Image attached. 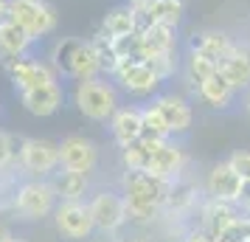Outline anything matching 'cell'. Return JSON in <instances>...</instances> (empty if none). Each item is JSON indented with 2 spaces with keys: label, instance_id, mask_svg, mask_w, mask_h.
Wrapping results in <instances>:
<instances>
[{
  "label": "cell",
  "instance_id": "22",
  "mask_svg": "<svg viewBox=\"0 0 250 242\" xmlns=\"http://www.w3.org/2000/svg\"><path fill=\"white\" fill-rule=\"evenodd\" d=\"M236 93H239L236 88L216 70L211 79H205L203 85L197 88V99H200L203 104H208V107H214V110H225V107L233 104Z\"/></svg>",
  "mask_w": 250,
  "mask_h": 242
},
{
  "label": "cell",
  "instance_id": "36",
  "mask_svg": "<svg viewBox=\"0 0 250 242\" xmlns=\"http://www.w3.org/2000/svg\"><path fill=\"white\" fill-rule=\"evenodd\" d=\"M186 242H214V237H211L208 231H194V234H188Z\"/></svg>",
  "mask_w": 250,
  "mask_h": 242
},
{
  "label": "cell",
  "instance_id": "29",
  "mask_svg": "<svg viewBox=\"0 0 250 242\" xmlns=\"http://www.w3.org/2000/svg\"><path fill=\"white\" fill-rule=\"evenodd\" d=\"M141 138L152 141V144L171 138L169 124H166V121H163V115L155 110V104H146V107H144V127H141Z\"/></svg>",
  "mask_w": 250,
  "mask_h": 242
},
{
  "label": "cell",
  "instance_id": "9",
  "mask_svg": "<svg viewBox=\"0 0 250 242\" xmlns=\"http://www.w3.org/2000/svg\"><path fill=\"white\" fill-rule=\"evenodd\" d=\"M54 220H57L59 234L68 237V240H82V237H87V234L96 228V225H93L90 206H82L79 200H65V203L54 211Z\"/></svg>",
  "mask_w": 250,
  "mask_h": 242
},
{
  "label": "cell",
  "instance_id": "23",
  "mask_svg": "<svg viewBox=\"0 0 250 242\" xmlns=\"http://www.w3.org/2000/svg\"><path fill=\"white\" fill-rule=\"evenodd\" d=\"M96 76H104V65H102V59H99V54H96V48L87 40H82V45L76 48V57L70 62L68 79L84 82V79H96Z\"/></svg>",
  "mask_w": 250,
  "mask_h": 242
},
{
  "label": "cell",
  "instance_id": "31",
  "mask_svg": "<svg viewBox=\"0 0 250 242\" xmlns=\"http://www.w3.org/2000/svg\"><path fill=\"white\" fill-rule=\"evenodd\" d=\"M146 62H149V68L155 70L163 82L171 79V76L180 70V57H177V51H171V54H160V57H152V59H146Z\"/></svg>",
  "mask_w": 250,
  "mask_h": 242
},
{
  "label": "cell",
  "instance_id": "27",
  "mask_svg": "<svg viewBox=\"0 0 250 242\" xmlns=\"http://www.w3.org/2000/svg\"><path fill=\"white\" fill-rule=\"evenodd\" d=\"M79 45H82L79 37H59L57 43L51 45L48 62L54 65V70H57L59 76H68L70 62H73V57H76V48H79Z\"/></svg>",
  "mask_w": 250,
  "mask_h": 242
},
{
  "label": "cell",
  "instance_id": "3",
  "mask_svg": "<svg viewBox=\"0 0 250 242\" xmlns=\"http://www.w3.org/2000/svg\"><path fill=\"white\" fill-rule=\"evenodd\" d=\"M110 76H113L115 88H121L124 93L135 96V99L158 96L160 85H163V79H160L152 68H149L146 59H141V57L118 59V65H115V70L110 73Z\"/></svg>",
  "mask_w": 250,
  "mask_h": 242
},
{
  "label": "cell",
  "instance_id": "14",
  "mask_svg": "<svg viewBox=\"0 0 250 242\" xmlns=\"http://www.w3.org/2000/svg\"><path fill=\"white\" fill-rule=\"evenodd\" d=\"M180 45V37L174 25H160V23H144L141 25V57L152 59L160 54H171Z\"/></svg>",
  "mask_w": 250,
  "mask_h": 242
},
{
  "label": "cell",
  "instance_id": "2",
  "mask_svg": "<svg viewBox=\"0 0 250 242\" xmlns=\"http://www.w3.org/2000/svg\"><path fill=\"white\" fill-rule=\"evenodd\" d=\"M6 17L14 20L23 31H28L37 43L45 40V37H51L59 25L57 6L48 3V0H9Z\"/></svg>",
  "mask_w": 250,
  "mask_h": 242
},
{
  "label": "cell",
  "instance_id": "13",
  "mask_svg": "<svg viewBox=\"0 0 250 242\" xmlns=\"http://www.w3.org/2000/svg\"><path fill=\"white\" fill-rule=\"evenodd\" d=\"M152 104H155V110L163 115V121L169 124L171 135L186 132V130L191 127L194 110H191V104L186 102L183 96H177V93H158V96L152 99Z\"/></svg>",
  "mask_w": 250,
  "mask_h": 242
},
{
  "label": "cell",
  "instance_id": "16",
  "mask_svg": "<svg viewBox=\"0 0 250 242\" xmlns=\"http://www.w3.org/2000/svg\"><path fill=\"white\" fill-rule=\"evenodd\" d=\"M233 43L236 40L228 34V31H222V28H200V31H194L188 37V51H197V54L214 59L216 65H219L230 54Z\"/></svg>",
  "mask_w": 250,
  "mask_h": 242
},
{
  "label": "cell",
  "instance_id": "1",
  "mask_svg": "<svg viewBox=\"0 0 250 242\" xmlns=\"http://www.w3.org/2000/svg\"><path fill=\"white\" fill-rule=\"evenodd\" d=\"M73 104L84 118H90L96 124H107L121 107L118 102V88L115 82H107V76H96V79L76 82L73 88Z\"/></svg>",
  "mask_w": 250,
  "mask_h": 242
},
{
  "label": "cell",
  "instance_id": "5",
  "mask_svg": "<svg viewBox=\"0 0 250 242\" xmlns=\"http://www.w3.org/2000/svg\"><path fill=\"white\" fill-rule=\"evenodd\" d=\"M9 79H12L14 90H31V88H40V85H51V82H59V73L54 70V65L48 59H37V57H23L14 59L9 65H3Z\"/></svg>",
  "mask_w": 250,
  "mask_h": 242
},
{
  "label": "cell",
  "instance_id": "15",
  "mask_svg": "<svg viewBox=\"0 0 250 242\" xmlns=\"http://www.w3.org/2000/svg\"><path fill=\"white\" fill-rule=\"evenodd\" d=\"M93 225L102 231H115L126 220V203L115 192H99L90 203Z\"/></svg>",
  "mask_w": 250,
  "mask_h": 242
},
{
  "label": "cell",
  "instance_id": "39",
  "mask_svg": "<svg viewBox=\"0 0 250 242\" xmlns=\"http://www.w3.org/2000/svg\"><path fill=\"white\" fill-rule=\"evenodd\" d=\"M245 110H248V115H250V88H248V93H245Z\"/></svg>",
  "mask_w": 250,
  "mask_h": 242
},
{
  "label": "cell",
  "instance_id": "26",
  "mask_svg": "<svg viewBox=\"0 0 250 242\" xmlns=\"http://www.w3.org/2000/svg\"><path fill=\"white\" fill-rule=\"evenodd\" d=\"M158 144H160V141H158ZM158 144L138 138V141H132V144L121 147L124 166H126V169H138V172H149V166H152V155H155V147H158Z\"/></svg>",
  "mask_w": 250,
  "mask_h": 242
},
{
  "label": "cell",
  "instance_id": "38",
  "mask_svg": "<svg viewBox=\"0 0 250 242\" xmlns=\"http://www.w3.org/2000/svg\"><path fill=\"white\" fill-rule=\"evenodd\" d=\"M6 12H9V0H0V20L6 17Z\"/></svg>",
  "mask_w": 250,
  "mask_h": 242
},
{
  "label": "cell",
  "instance_id": "20",
  "mask_svg": "<svg viewBox=\"0 0 250 242\" xmlns=\"http://www.w3.org/2000/svg\"><path fill=\"white\" fill-rule=\"evenodd\" d=\"M183 163H186V155H183V147H177L171 138L160 141L155 147V155H152V166L149 172L163 177V180H177Z\"/></svg>",
  "mask_w": 250,
  "mask_h": 242
},
{
  "label": "cell",
  "instance_id": "18",
  "mask_svg": "<svg viewBox=\"0 0 250 242\" xmlns=\"http://www.w3.org/2000/svg\"><path fill=\"white\" fill-rule=\"evenodd\" d=\"M205 189L214 200H225V203H236L239 189H242V177L233 172V166L228 161L211 166V172L205 177Z\"/></svg>",
  "mask_w": 250,
  "mask_h": 242
},
{
  "label": "cell",
  "instance_id": "24",
  "mask_svg": "<svg viewBox=\"0 0 250 242\" xmlns=\"http://www.w3.org/2000/svg\"><path fill=\"white\" fill-rule=\"evenodd\" d=\"M236 217L239 214H236V208H233V203H225V200H214L211 197V203L203 208V231H208L211 237H219Z\"/></svg>",
  "mask_w": 250,
  "mask_h": 242
},
{
  "label": "cell",
  "instance_id": "32",
  "mask_svg": "<svg viewBox=\"0 0 250 242\" xmlns=\"http://www.w3.org/2000/svg\"><path fill=\"white\" fill-rule=\"evenodd\" d=\"M17 155H20V147H17L14 135H9V132H0V169H3V166H9Z\"/></svg>",
  "mask_w": 250,
  "mask_h": 242
},
{
  "label": "cell",
  "instance_id": "7",
  "mask_svg": "<svg viewBox=\"0 0 250 242\" xmlns=\"http://www.w3.org/2000/svg\"><path fill=\"white\" fill-rule=\"evenodd\" d=\"M54 200H57V189L54 183H45V180H31V183L20 186L17 192V200L14 206L17 211L28 220H40L54 211Z\"/></svg>",
  "mask_w": 250,
  "mask_h": 242
},
{
  "label": "cell",
  "instance_id": "40",
  "mask_svg": "<svg viewBox=\"0 0 250 242\" xmlns=\"http://www.w3.org/2000/svg\"><path fill=\"white\" fill-rule=\"evenodd\" d=\"M12 242H23V240H14V237H12Z\"/></svg>",
  "mask_w": 250,
  "mask_h": 242
},
{
  "label": "cell",
  "instance_id": "8",
  "mask_svg": "<svg viewBox=\"0 0 250 242\" xmlns=\"http://www.w3.org/2000/svg\"><path fill=\"white\" fill-rule=\"evenodd\" d=\"M59 163H62V169L90 175L96 169V163H99V150L84 135H68L59 144Z\"/></svg>",
  "mask_w": 250,
  "mask_h": 242
},
{
  "label": "cell",
  "instance_id": "12",
  "mask_svg": "<svg viewBox=\"0 0 250 242\" xmlns=\"http://www.w3.org/2000/svg\"><path fill=\"white\" fill-rule=\"evenodd\" d=\"M34 45H37V40L28 31H23L14 20H9V17L0 20V62L3 65L28 57L34 51Z\"/></svg>",
  "mask_w": 250,
  "mask_h": 242
},
{
  "label": "cell",
  "instance_id": "30",
  "mask_svg": "<svg viewBox=\"0 0 250 242\" xmlns=\"http://www.w3.org/2000/svg\"><path fill=\"white\" fill-rule=\"evenodd\" d=\"M191 203H194V186L171 180L169 195H166V203L163 206H169L171 211H186V208H191Z\"/></svg>",
  "mask_w": 250,
  "mask_h": 242
},
{
  "label": "cell",
  "instance_id": "28",
  "mask_svg": "<svg viewBox=\"0 0 250 242\" xmlns=\"http://www.w3.org/2000/svg\"><path fill=\"white\" fill-rule=\"evenodd\" d=\"M87 186H90V180H87L84 172H70V169H65L57 177L54 189H57V197H62V200H82V197L87 195Z\"/></svg>",
  "mask_w": 250,
  "mask_h": 242
},
{
  "label": "cell",
  "instance_id": "17",
  "mask_svg": "<svg viewBox=\"0 0 250 242\" xmlns=\"http://www.w3.org/2000/svg\"><path fill=\"white\" fill-rule=\"evenodd\" d=\"M219 73L225 76L236 90L250 88V43H233L230 54L219 62Z\"/></svg>",
  "mask_w": 250,
  "mask_h": 242
},
{
  "label": "cell",
  "instance_id": "33",
  "mask_svg": "<svg viewBox=\"0 0 250 242\" xmlns=\"http://www.w3.org/2000/svg\"><path fill=\"white\" fill-rule=\"evenodd\" d=\"M228 163L233 166V172H236L242 180H250V150H236L228 158Z\"/></svg>",
  "mask_w": 250,
  "mask_h": 242
},
{
  "label": "cell",
  "instance_id": "37",
  "mask_svg": "<svg viewBox=\"0 0 250 242\" xmlns=\"http://www.w3.org/2000/svg\"><path fill=\"white\" fill-rule=\"evenodd\" d=\"M0 242H12V231L0 222Z\"/></svg>",
  "mask_w": 250,
  "mask_h": 242
},
{
  "label": "cell",
  "instance_id": "10",
  "mask_svg": "<svg viewBox=\"0 0 250 242\" xmlns=\"http://www.w3.org/2000/svg\"><path fill=\"white\" fill-rule=\"evenodd\" d=\"M20 104L37 118H48L62 110L65 104V90L59 82H51V85H40V88H31V90H20Z\"/></svg>",
  "mask_w": 250,
  "mask_h": 242
},
{
  "label": "cell",
  "instance_id": "11",
  "mask_svg": "<svg viewBox=\"0 0 250 242\" xmlns=\"http://www.w3.org/2000/svg\"><path fill=\"white\" fill-rule=\"evenodd\" d=\"M138 14L141 23H160L180 28L186 17V0H126Z\"/></svg>",
  "mask_w": 250,
  "mask_h": 242
},
{
  "label": "cell",
  "instance_id": "25",
  "mask_svg": "<svg viewBox=\"0 0 250 242\" xmlns=\"http://www.w3.org/2000/svg\"><path fill=\"white\" fill-rule=\"evenodd\" d=\"M219 65H216L214 59L203 57V54H197V51H186V65H183V73H186V82L191 85V90L197 93V88L203 85L205 79H211Z\"/></svg>",
  "mask_w": 250,
  "mask_h": 242
},
{
  "label": "cell",
  "instance_id": "35",
  "mask_svg": "<svg viewBox=\"0 0 250 242\" xmlns=\"http://www.w3.org/2000/svg\"><path fill=\"white\" fill-rule=\"evenodd\" d=\"M236 203H242V208H248L250 211V180H242V189H239Z\"/></svg>",
  "mask_w": 250,
  "mask_h": 242
},
{
  "label": "cell",
  "instance_id": "4",
  "mask_svg": "<svg viewBox=\"0 0 250 242\" xmlns=\"http://www.w3.org/2000/svg\"><path fill=\"white\" fill-rule=\"evenodd\" d=\"M171 180H163L152 172H138L126 169L124 172V203L126 206H155L160 208L166 203Z\"/></svg>",
  "mask_w": 250,
  "mask_h": 242
},
{
  "label": "cell",
  "instance_id": "19",
  "mask_svg": "<svg viewBox=\"0 0 250 242\" xmlns=\"http://www.w3.org/2000/svg\"><path fill=\"white\" fill-rule=\"evenodd\" d=\"M141 127H144V107H118L115 115L110 118V132L118 147H126L132 141L141 138Z\"/></svg>",
  "mask_w": 250,
  "mask_h": 242
},
{
  "label": "cell",
  "instance_id": "6",
  "mask_svg": "<svg viewBox=\"0 0 250 242\" xmlns=\"http://www.w3.org/2000/svg\"><path fill=\"white\" fill-rule=\"evenodd\" d=\"M17 161L31 175H48V172H54L57 166H62L59 163V144H54L48 138H25V141H20Z\"/></svg>",
  "mask_w": 250,
  "mask_h": 242
},
{
  "label": "cell",
  "instance_id": "34",
  "mask_svg": "<svg viewBox=\"0 0 250 242\" xmlns=\"http://www.w3.org/2000/svg\"><path fill=\"white\" fill-rule=\"evenodd\" d=\"M225 231L239 242H250V217H236Z\"/></svg>",
  "mask_w": 250,
  "mask_h": 242
},
{
  "label": "cell",
  "instance_id": "21",
  "mask_svg": "<svg viewBox=\"0 0 250 242\" xmlns=\"http://www.w3.org/2000/svg\"><path fill=\"white\" fill-rule=\"evenodd\" d=\"M141 14L129 6V3H121V6H115V9H110V12L104 14L102 20V28L107 37H126V34H135V31H141Z\"/></svg>",
  "mask_w": 250,
  "mask_h": 242
}]
</instances>
